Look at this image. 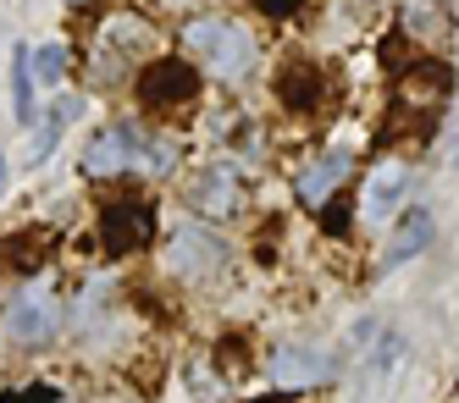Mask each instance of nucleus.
Returning <instances> with one entry per match:
<instances>
[{
	"label": "nucleus",
	"instance_id": "dca6fc26",
	"mask_svg": "<svg viewBox=\"0 0 459 403\" xmlns=\"http://www.w3.org/2000/svg\"><path fill=\"white\" fill-rule=\"evenodd\" d=\"M34 50L17 45L12 50V106H17V122H34Z\"/></svg>",
	"mask_w": 459,
	"mask_h": 403
},
{
	"label": "nucleus",
	"instance_id": "f3484780",
	"mask_svg": "<svg viewBox=\"0 0 459 403\" xmlns=\"http://www.w3.org/2000/svg\"><path fill=\"white\" fill-rule=\"evenodd\" d=\"M78 116V99H56V106L45 111V122L34 127V144H28V160H45L50 150H56V139H61V127H67Z\"/></svg>",
	"mask_w": 459,
	"mask_h": 403
},
{
	"label": "nucleus",
	"instance_id": "f03ea898",
	"mask_svg": "<svg viewBox=\"0 0 459 403\" xmlns=\"http://www.w3.org/2000/svg\"><path fill=\"white\" fill-rule=\"evenodd\" d=\"M155 39H160L155 22L139 17V12H117V17H106V22H100V61H94V78H100V83H117L111 73H122L127 61L150 56Z\"/></svg>",
	"mask_w": 459,
	"mask_h": 403
},
{
	"label": "nucleus",
	"instance_id": "aec40b11",
	"mask_svg": "<svg viewBox=\"0 0 459 403\" xmlns=\"http://www.w3.org/2000/svg\"><path fill=\"white\" fill-rule=\"evenodd\" d=\"M0 403H56V387H12L0 392Z\"/></svg>",
	"mask_w": 459,
	"mask_h": 403
},
{
	"label": "nucleus",
	"instance_id": "39448f33",
	"mask_svg": "<svg viewBox=\"0 0 459 403\" xmlns=\"http://www.w3.org/2000/svg\"><path fill=\"white\" fill-rule=\"evenodd\" d=\"M150 238H155V216L144 199H111L100 210V244L111 254H139Z\"/></svg>",
	"mask_w": 459,
	"mask_h": 403
},
{
	"label": "nucleus",
	"instance_id": "f8f14e48",
	"mask_svg": "<svg viewBox=\"0 0 459 403\" xmlns=\"http://www.w3.org/2000/svg\"><path fill=\"white\" fill-rule=\"evenodd\" d=\"M426 244H432V210L415 205V210H404L399 227H393V238H387V249H382V271H399V265L415 260Z\"/></svg>",
	"mask_w": 459,
	"mask_h": 403
},
{
	"label": "nucleus",
	"instance_id": "20e7f679",
	"mask_svg": "<svg viewBox=\"0 0 459 403\" xmlns=\"http://www.w3.org/2000/svg\"><path fill=\"white\" fill-rule=\"evenodd\" d=\"M139 99H144V111H183V106L200 99V73L178 56L150 61L144 78H139Z\"/></svg>",
	"mask_w": 459,
	"mask_h": 403
},
{
	"label": "nucleus",
	"instance_id": "423d86ee",
	"mask_svg": "<svg viewBox=\"0 0 459 403\" xmlns=\"http://www.w3.org/2000/svg\"><path fill=\"white\" fill-rule=\"evenodd\" d=\"M326 376H333V354L321 348H305V343H288L272 354V382L282 392H305V387H321Z\"/></svg>",
	"mask_w": 459,
	"mask_h": 403
},
{
	"label": "nucleus",
	"instance_id": "a211bd4d",
	"mask_svg": "<svg viewBox=\"0 0 459 403\" xmlns=\"http://www.w3.org/2000/svg\"><path fill=\"white\" fill-rule=\"evenodd\" d=\"M45 249H50V232H17V238H6V265H17V271H34V265L45 260Z\"/></svg>",
	"mask_w": 459,
	"mask_h": 403
},
{
	"label": "nucleus",
	"instance_id": "7ed1b4c3",
	"mask_svg": "<svg viewBox=\"0 0 459 403\" xmlns=\"http://www.w3.org/2000/svg\"><path fill=\"white\" fill-rule=\"evenodd\" d=\"M6 331H12V343H22V348L56 343V331H61V298L50 287H22L12 298V310H6Z\"/></svg>",
	"mask_w": 459,
	"mask_h": 403
},
{
	"label": "nucleus",
	"instance_id": "412c9836",
	"mask_svg": "<svg viewBox=\"0 0 459 403\" xmlns=\"http://www.w3.org/2000/svg\"><path fill=\"white\" fill-rule=\"evenodd\" d=\"M299 6H305V0H260V12H266V17H293Z\"/></svg>",
	"mask_w": 459,
	"mask_h": 403
},
{
	"label": "nucleus",
	"instance_id": "4468645a",
	"mask_svg": "<svg viewBox=\"0 0 459 403\" xmlns=\"http://www.w3.org/2000/svg\"><path fill=\"white\" fill-rule=\"evenodd\" d=\"M194 205H200L205 216H233L238 210V177L233 172H205L200 183H194Z\"/></svg>",
	"mask_w": 459,
	"mask_h": 403
},
{
	"label": "nucleus",
	"instance_id": "4be33fe9",
	"mask_svg": "<svg viewBox=\"0 0 459 403\" xmlns=\"http://www.w3.org/2000/svg\"><path fill=\"white\" fill-rule=\"evenodd\" d=\"M0 183H6V160H0Z\"/></svg>",
	"mask_w": 459,
	"mask_h": 403
},
{
	"label": "nucleus",
	"instance_id": "f257e3e1",
	"mask_svg": "<svg viewBox=\"0 0 459 403\" xmlns=\"http://www.w3.org/2000/svg\"><path fill=\"white\" fill-rule=\"evenodd\" d=\"M183 45L194 50V56H205V66L216 78H244L249 66H255V33L249 28H238V22H227V17H194L188 28H183Z\"/></svg>",
	"mask_w": 459,
	"mask_h": 403
},
{
	"label": "nucleus",
	"instance_id": "9b49d317",
	"mask_svg": "<svg viewBox=\"0 0 459 403\" xmlns=\"http://www.w3.org/2000/svg\"><path fill=\"white\" fill-rule=\"evenodd\" d=\"M277 99L293 111V116H310L321 111V99H326V83L310 61H282V73H277Z\"/></svg>",
	"mask_w": 459,
	"mask_h": 403
},
{
	"label": "nucleus",
	"instance_id": "6e6552de",
	"mask_svg": "<svg viewBox=\"0 0 459 403\" xmlns=\"http://www.w3.org/2000/svg\"><path fill=\"white\" fill-rule=\"evenodd\" d=\"M410 188V166L404 160H382L371 166V177H366V193H359V210H366V221H387L393 210H399V199Z\"/></svg>",
	"mask_w": 459,
	"mask_h": 403
},
{
	"label": "nucleus",
	"instance_id": "6ab92c4d",
	"mask_svg": "<svg viewBox=\"0 0 459 403\" xmlns=\"http://www.w3.org/2000/svg\"><path fill=\"white\" fill-rule=\"evenodd\" d=\"M34 73H39V83H61V73H67V50H61V45L34 50Z\"/></svg>",
	"mask_w": 459,
	"mask_h": 403
},
{
	"label": "nucleus",
	"instance_id": "0eeeda50",
	"mask_svg": "<svg viewBox=\"0 0 459 403\" xmlns=\"http://www.w3.org/2000/svg\"><path fill=\"white\" fill-rule=\"evenodd\" d=\"M134 166H139V133H127V127L94 133L89 150H83V172L89 177H117V172H134Z\"/></svg>",
	"mask_w": 459,
	"mask_h": 403
},
{
	"label": "nucleus",
	"instance_id": "2eb2a0df",
	"mask_svg": "<svg viewBox=\"0 0 459 403\" xmlns=\"http://www.w3.org/2000/svg\"><path fill=\"white\" fill-rule=\"evenodd\" d=\"M404 33L420 45H432L448 33V6L443 0H404Z\"/></svg>",
	"mask_w": 459,
	"mask_h": 403
},
{
	"label": "nucleus",
	"instance_id": "1a4fd4ad",
	"mask_svg": "<svg viewBox=\"0 0 459 403\" xmlns=\"http://www.w3.org/2000/svg\"><path fill=\"white\" fill-rule=\"evenodd\" d=\"M448 89H454V73L443 61H426V66H410V73L399 78V111H420V116H432L443 99H448Z\"/></svg>",
	"mask_w": 459,
	"mask_h": 403
},
{
	"label": "nucleus",
	"instance_id": "ddd939ff",
	"mask_svg": "<svg viewBox=\"0 0 459 403\" xmlns=\"http://www.w3.org/2000/svg\"><path fill=\"white\" fill-rule=\"evenodd\" d=\"M343 177H349V155H343V150L321 155V160L310 166V172L299 177V199H310V205H326V193L343 188Z\"/></svg>",
	"mask_w": 459,
	"mask_h": 403
},
{
	"label": "nucleus",
	"instance_id": "9d476101",
	"mask_svg": "<svg viewBox=\"0 0 459 403\" xmlns=\"http://www.w3.org/2000/svg\"><path fill=\"white\" fill-rule=\"evenodd\" d=\"M167 265H172L178 277H205V271H216V265H221V238H216V232H205V227H183L178 238H172Z\"/></svg>",
	"mask_w": 459,
	"mask_h": 403
}]
</instances>
